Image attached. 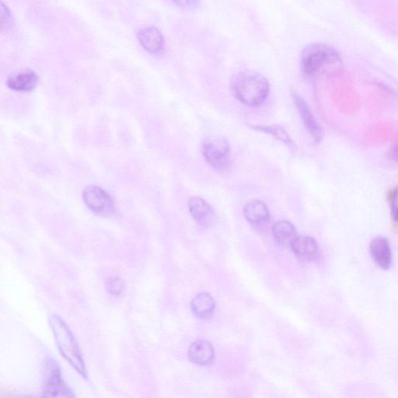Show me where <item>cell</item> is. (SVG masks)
<instances>
[{
    "label": "cell",
    "mask_w": 398,
    "mask_h": 398,
    "mask_svg": "<svg viewBox=\"0 0 398 398\" xmlns=\"http://www.w3.org/2000/svg\"><path fill=\"white\" fill-rule=\"evenodd\" d=\"M342 67V59L335 47L323 43H313L302 49L300 68L309 78L320 75L333 74Z\"/></svg>",
    "instance_id": "1"
},
{
    "label": "cell",
    "mask_w": 398,
    "mask_h": 398,
    "mask_svg": "<svg viewBox=\"0 0 398 398\" xmlns=\"http://www.w3.org/2000/svg\"><path fill=\"white\" fill-rule=\"evenodd\" d=\"M49 326L59 353L82 378L87 379L84 358L75 336L65 320L56 314L49 318Z\"/></svg>",
    "instance_id": "2"
},
{
    "label": "cell",
    "mask_w": 398,
    "mask_h": 398,
    "mask_svg": "<svg viewBox=\"0 0 398 398\" xmlns=\"http://www.w3.org/2000/svg\"><path fill=\"white\" fill-rule=\"evenodd\" d=\"M270 85L265 77L256 72H243L231 82V92L234 98L247 106H258L265 102Z\"/></svg>",
    "instance_id": "3"
},
{
    "label": "cell",
    "mask_w": 398,
    "mask_h": 398,
    "mask_svg": "<svg viewBox=\"0 0 398 398\" xmlns=\"http://www.w3.org/2000/svg\"><path fill=\"white\" fill-rule=\"evenodd\" d=\"M201 152L208 164L217 170L227 169L230 160V146L221 135L206 138L201 144Z\"/></svg>",
    "instance_id": "4"
},
{
    "label": "cell",
    "mask_w": 398,
    "mask_h": 398,
    "mask_svg": "<svg viewBox=\"0 0 398 398\" xmlns=\"http://www.w3.org/2000/svg\"><path fill=\"white\" fill-rule=\"evenodd\" d=\"M43 396L45 397L75 396L74 391L64 382L58 362L52 358H47L45 360Z\"/></svg>",
    "instance_id": "5"
},
{
    "label": "cell",
    "mask_w": 398,
    "mask_h": 398,
    "mask_svg": "<svg viewBox=\"0 0 398 398\" xmlns=\"http://www.w3.org/2000/svg\"><path fill=\"white\" fill-rule=\"evenodd\" d=\"M82 200L88 210L96 215L104 217L115 215L116 207L111 196L102 188L89 186L82 195Z\"/></svg>",
    "instance_id": "6"
},
{
    "label": "cell",
    "mask_w": 398,
    "mask_h": 398,
    "mask_svg": "<svg viewBox=\"0 0 398 398\" xmlns=\"http://www.w3.org/2000/svg\"><path fill=\"white\" fill-rule=\"evenodd\" d=\"M293 98L307 132L311 136L316 144H319L323 140L324 132L316 118H315L310 106H309L304 98L301 97L298 93H294Z\"/></svg>",
    "instance_id": "7"
},
{
    "label": "cell",
    "mask_w": 398,
    "mask_h": 398,
    "mask_svg": "<svg viewBox=\"0 0 398 398\" xmlns=\"http://www.w3.org/2000/svg\"><path fill=\"white\" fill-rule=\"evenodd\" d=\"M188 210L195 221L201 227L210 228L215 222V211L212 206L203 199L200 197L190 199Z\"/></svg>",
    "instance_id": "8"
},
{
    "label": "cell",
    "mask_w": 398,
    "mask_h": 398,
    "mask_svg": "<svg viewBox=\"0 0 398 398\" xmlns=\"http://www.w3.org/2000/svg\"><path fill=\"white\" fill-rule=\"evenodd\" d=\"M372 258L380 269L388 270L392 264L390 243L384 236H377L371 243Z\"/></svg>",
    "instance_id": "9"
},
{
    "label": "cell",
    "mask_w": 398,
    "mask_h": 398,
    "mask_svg": "<svg viewBox=\"0 0 398 398\" xmlns=\"http://www.w3.org/2000/svg\"><path fill=\"white\" fill-rule=\"evenodd\" d=\"M291 247L296 256L302 261H311L318 257L319 253L317 241L306 235L297 236Z\"/></svg>",
    "instance_id": "10"
},
{
    "label": "cell",
    "mask_w": 398,
    "mask_h": 398,
    "mask_svg": "<svg viewBox=\"0 0 398 398\" xmlns=\"http://www.w3.org/2000/svg\"><path fill=\"white\" fill-rule=\"evenodd\" d=\"M138 39L142 47L151 54H158L164 45V39L159 30L154 27L142 29L138 34Z\"/></svg>",
    "instance_id": "11"
},
{
    "label": "cell",
    "mask_w": 398,
    "mask_h": 398,
    "mask_svg": "<svg viewBox=\"0 0 398 398\" xmlns=\"http://www.w3.org/2000/svg\"><path fill=\"white\" fill-rule=\"evenodd\" d=\"M38 84V76L31 70L12 76L7 81V85L10 90L20 93L31 92Z\"/></svg>",
    "instance_id": "12"
},
{
    "label": "cell",
    "mask_w": 398,
    "mask_h": 398,
    "mask_svg": "<svg viewBox=\"0 0 398 398\" xmlns=\"http://www.w3.org/2000/svg\"><path fill=\"white\" fill-rule=\"evenodd\" d=\"M215 356L212 344L208 341L199 340L192 344L188 349V358L193 364H210Z\"/></svg>",
    "instance_id": "13"
},
{
    "label": "cell",
    "mask_w": 398,
    "mask_h": 398,
    "mask_svg": "<svg viewBox=\"0 0 398 398\" xmlns=\"http://www.w3.org/2000/svg\"><path fill=\"white\" fill-rule=\"evenodd\" d=\"M243 216L249 223L261 224L268 222L270 212L263 201L252 200L243 208Z\"/></svg>",
    "instance_id": "14"
},
{
    "label": "cell",
    "mask_w": 398,
    "mask_h": 398,
    "mask_svg": "<svg viewBox=\"0 0 398 398\" xmlns=\"http://www.w3.org/2000/svg\"><path fill=\"white\" fill-rule=\"evenodd\" d=\"M272 234L278 245L283 247L292 245L297 236L294 225L289 221H278L273 225Z\"/></svg>",
    "instance_id": "15"
},
{
    "label": "cell",
    "mask_w": 398,
    "mask_h": 398,
    "mask_svg": "<svg viewBox=\"0 0 398 398\" xmlns=\"http://www.w3.org/2000/svg\"><path fill=\"white\" fill-rule=\"evenodd\" d=\"M215 301L212 296L207 293L196 296L192 301V310L196 316L201 319L209 318L215 310Z\"/></svg>",
    "instance_id": "16"
},
{
    "label": "cell",
    "mask_w": 398,
    "mask_h": 398,
    "mask_svg": "<svg viewBox=\"0 0 398 398\" xmlns=\"http://www.w3.org/2000/svg\"><path fill=\"white\" fill-rule=\"evenodd\" d=\"M251 129L257 132L263 133L273 136L276 140L283 142L289 146H294V142L290 138L286 130L278 124H271V126H251Z\"/></svg>",
    "instance_id": "17"
},
{
    "label": "cell",
    "mask_w": 398,
    "mask_h": 398,
    "mask_svg": "<svg viewBox=\"0 0 398 398\" xmlns=\"http://www.w3.org/2000/svg\"><path fill=\"white\" fill-rule=\"evenodd\" d=\"M106 290L113 296H118L122 293L124 284L122 279L118 276H112L107 279L105 283Z\"/></svg>",
    "instance_id": "18"
},
{
    "label": "cell",
    "mask_w": 398,
    "mask_h": 398,
    "mask_svg": "<svg viewBox=\"0 0 398 398\" xmlns=\"http://www.w3.org/2000/svg\"><path fill=\"white\" fill-rule=\"evenodd\" d=\"M389 203L391 217L393 221L398 223V187L394 188L389 195Z\"/></svg>",
    "instance_id": "19"
},
{
    "label": "cell",
    "mask_w": 398,
    "mask_h": 398,
    "mask_svg": "<svg viewBox=\"0 0 398 398\" xmlns=\"http://www.w3.org/2000/svg\"><path fill=\"white\" fill-rule=\"evenodd\" d=\"M0 12H1V29L2 31L5 28L8 29L12 22H13V16L10 13V10L3 3H1V8H0Z\"/></svg>",
    "instance_id": "20"
},
{
    "label": "cell",
    "mask_w": 398,
    "mask_h": 398,
    "mask_svg": "<svg viewBox=\"0 0 398 398\" xmlns=\"http://www.w3.org/2000/svg\"><path fill=\"white\" fill-rule=\"evenodd\" d=\"M178 7L186 10H196L199 7L200 0H172Z\"/></svg>",
    "instance_id": "21"
},
{
    "label": "cell",
    "mask_w": 398,
    "mask_h": 398,
    "mask_svg": "<svg viewBox=\"0 0 398 398\" xmlns=\"http://www.w3.org/2000/svg\"><path fill=\"white\" fill-rule=\"evenodd\" d=\"M388 157L393 162L398 163V140L393 146H391L388 151Z\"/></svg>",
    "instance_id": "22"
}]
</instances>
